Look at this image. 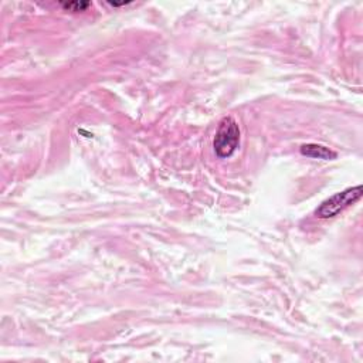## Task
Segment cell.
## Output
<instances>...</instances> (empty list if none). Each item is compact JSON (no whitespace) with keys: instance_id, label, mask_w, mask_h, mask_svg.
I'll list each match as a JSON object with an SVG mask.
<instances>
[{"instance_id":"3","label":"cell","mask_w":363,"mask_h":363,"mask_svg":"<svg viewBox=\"0 0 363 363\" xmlns=\"http://www.w3.org/2000/svg\"><path fill=\"white\" fill-rule=\"evenodd\" d=\"M301 155L306 156V157H312V159H322V160H333L336 159V152L330 150L329 147L323 146V145H318V143H306L302 145L299 149Z\"/></svg>"},{"instance_id":"4","label":"cell","mask_w":363,"mask_h":363,"mask_svg":"<svg viewBox=\"0 0 363 363\" xmlns=\"http://www.w3.org/2000/svg\"><path fill=\"white\" fill-rule=\"evenodd\" d=\"M60 6L68 11H84L91 6V3L89 1H61Z\"/></svg>"},{"instance_id":"2","label":"cell","mask_w":363,"mask_h":363,"mask_svg":"<svg viewBox=\"0 0 363 363\" xmlns=\"http://www.w3.org/2000/svg\"><path fill=\"white\" fill-rule=\"evenodd\" d=\"M362 194H363L362 184L342 190L330 196L329 199L323 200L315 210V216L319 218H332L337 216L340 211H343L345 208H347L349 206L354 204L357 200H360Z\"/></svg>"},{"instance_id":"1","label":"cell","mask_w":363,"mask_h":363,"mask_svg":"<svg viewBox=\"0 0 363 363\" xmlns=\"http://www.w3.org/2000/svg\"><path fill=\"white\" fill-rule=\"evenodd\" d=\"M240 145V128L234 118H223L213 139V147L220 159L230 157Z\"/></svg>"}]
</instances>
